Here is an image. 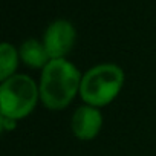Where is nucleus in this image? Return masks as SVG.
<instances>
[{
	"mask_svg": "<svg viewBox=\"0 0 156 156\" xmlns=\"http://www.w3.org/2000/svg\"><path fill=\"white\" fill-rule=\"evenodd\" d=\"M83 75L66 58L51 60L40 76V100L49 110L66 109L80 94Z\"/></svg>",
	"mask_w": 156,
	"mask_h": 156,
	"instance_id": "f257e3e1",
	"label": "nucleus"
},
{
	"mask_svg": "<svg viewBox=\"0 0 156 156\" xmlns=\"http://www.w3.org/2000/svg\"><path fill=\"white\" fill-rule=\"evenodd\" d=\"M124 80V70L118 64H97L83 75L80 97L87 106L104 107L119 95Z\"/></svg>",
	"mask_w": 156,
	"mask_h": 156,
	"instance_id": "f03ea898",
	"label": "nucleus"
},
{
	"mask_svg": "<svg viewBox=\"0 0 156 156\" xmlns=\"http://www.w3.org/2000/svg\"><path fill=\"white\" fill-rule=\"evenodd\" d=\"M40 100V89L29 75L16 73L0 86V115L16 121L26 118Z\"/></svg>",
	"mask_w": 156,
	"mask_h": 156,
	"instance_id": "7ed1b4c3",
	"label": "nucleus"
},
{
	"mask_svg": "<svg viewBox=\"0 0 156 156\" xmlns=\"http://www.w3.org/2000/svg\"><path fill=\"white\" fill-rule=\"evenodd\" d=\"M76 38L75 28L67 20H55L51 23L43 35V44L51 60L64 58L73 48Z\"/></svg>",
	"mask_w": 156,
	"mask_h": 156,
	"instance_id": "20e7f679",
	"label": "nucleus"
},
{
	"mask_svg": "<svg viewBox=\"0 0 156 156\" xmlns=\"http://www.w3.org/2000/svg\"><path fill=\"white\" fill-rule=\"evenodd\" d=\"M103 127V115L98 107L94 106H80L72 115L70 129L72 133L81 141H90L98 136Z\"/></svg>",
	"mask_w": 156,
	"mask_h": 156,
	"instance_id": "39448f33",
	"label": "nucleus"
},
{
	"mask_svg": "<svg viewBox=\"0 0 156 156\" xmlns=\"http://www.w3.org/2000/svg\"><path fill=\"white\" fill-rule=\"evenodd\" d=\"M19 55L20 60L32 69H38V67L44 69L46 64L51 61L43 41H38L35 38H28L26 41H23L19 49Z\"/></svg>",
	"mask_w": 156,
	"mask_h": 156,
	"instance_id": "423d86ee",
	"label": "nucleus"
},
{
	"mask_svg": "<svg viewBox=\"0 0 156 156\" xmlns=\"http://www.w3.org/2000/svg\"><path fill=\"white\" fill-rule=\"evenodd\" d=\"M19 60H20V55L12 44L9 43L0 44V80L5 81L16 75Z\"/></svg>",
	"mask_w": 156,
	"mask_h": 156,
	"instance_id": "0eeeda50",
	"label": "nucleus"
},
{
	"mask_svg": "<svg viewBox=\"0 0 156 156\" xmlns=\"http://www.w3.org/2000/svg\"><path fill=\"white\" fill-rule=\"evenodd\" d=\"M0 127H2L3 132H11V130H14L17 127V121L12 119V118L0 115Z\"/></svg>",
	"mask_w": 156,
	"mask_h": 156,
	"instance_id": "6e6552de",
	"label": "nucleus"
}]
</instances>
